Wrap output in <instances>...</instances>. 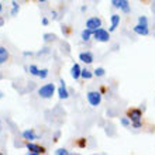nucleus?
<instances>
[{"label":"nucleus","instance_id":"f257e3e1","mask_svg":"<svg viewBox=\"0 0 155 155\" xmlns=\"http://www.w3.org/2000/svg\"><path fill=\"white\" fill-rule=\"evenodd\" d=\"M55 90H57V87L54 83H45L38 89V96L41 99H51L55 93Z\"/></svg>","mask_w":155,"mask_h":155},{"label":"nucleus","instance_id":"f03ea898","mask_svg":"<svg viewBox=\"0 0 155 155\" xmlns=\"http://www.w3.org/2000/svg\"><path fill=\"white\" fill-rule=\"evenodd\" d=\"M86 99H87V102H89V104L92 107H97L102 103V92H99V90H90L86 94Z\"/></svg>","mask_w":155,"mask_h":155},{"label":"nucleus","instance_id":"7ed1b4c3","mask_svg":"<svg viewBox=\"0 0 155 155\" xmlns=\"http://www.w3.org/2000/svg\"><path fill=\"white\" fill-rule=\"evenodd\" d=\"M93 38L97 41V42H109V40H110V31L99 27L97 30L93 31Z\"/></svg>","mask_w":155,"mask_h":155},{"label":"nucleus","instance_id":"20e7f679","mask_svg":"<svg viewBox=\"0 0 155 155\" xmlns=\"http://www.w3.org/2000/svg\"><path fill=\"white\" fill-rule=\"evenodd\" d=\"M25 147L28 150V155H40V154H44L45 152V148L35 144L34 141H28V143L25 144Z\"/></svg>","mask_w":155,"mask_h":155},{"label":"nucleus","instance_id":"39448f33","mask_svg":"<svg viewBox=\"0 0 155 155\" xmlns=\"http://www.w3.org/2000/svg\"><path fill=\"white\" fill-rule=\"evenodd\" d=\"M99 27H102V20H100L99 17H90V18H87V21H86V28L94 31V30H97Z\"/></svg>","mask_w":155,"mask_h":155},{"label":"nucleus","instance_id":"423d86ee","mask_svg":"<svg viewBox=\"0 0 155 155\" xmlns=\"http://www.w3.org/2000/svg\"><path fill=\"white\" fill-rule=\"evenodd\" d=\"M127 117L131 120V123L138 121V120L143 118V111L140 110V109H128L127 110Z\"/></svg>","mask_w":155,"mask_h":155},{"label":"nucleus","instance_id":"0eeeda50","mask_svg":"<svg viewBox=\"0 0 155 155\" xmlns=\"http://www.w3.org/2000/svg\"><path fill=\"white\" fill-rule=\"evenodd\" d=\"M59 83H61V85H59V87L57 89L58 97L61 99V100H65V99L69 97V92H68V89H66V85H65V81H64V79H61Z\"/></svg>","mask_w":155,"mask_h":155},{"label":"nucleus","instance_id":"6e6552de","mask_svg":"<svg viewBox=\"0 0 155 155\" xmlns=\"http://www.w3.org/2000/svg\"><path fill=\"white\" fill-rule=\"evenodd\" d=\"M79 59H81L83 64L86 65H89L93 62V54L90 52V51H85V52H81L79 54Z\"/></svg>","mask_w":155,"mask_h":155},{"label":"nucleus","instance_id":"1a4fd4ad","mask_svg":"<svg viewBox=\"0 0 155 155\" xmlns=\"http://www.w3.org/2000/svg\"><path fill=\"white\" fill-rule=\"evenodd\" d=\"M23 138L27 140V141H34V140H38L40 135L35 134V131L33 128H28V130H24L23 131Z\"/></svg>","mask_w":155,"mask_h":155},{"label":"nucleus","instance_id":"9d476101","mask_svg":"<svg viewBox=\"0 0 155 155\" xmlns=\"http://www.w3.org/2000/svg\"><path fill=\"white\" fill-rule=\"evenodd\" d=\"M133 31L138 35H148L150 34V28L148 25H143V24H137L135 27H133Z\"/></svg>","mask_w":155,"mask_h":155},{"label":"nucleus","instance_id":"9b49d317","mask_svg":"<svg viewBox=\"0 0 155 155\" xmlns=\"http://www.w3.org/2000/svg\"><path fill=\"white\" fill-rule=\"evenodd\" d=\"M81 74H82V68L79 64H74L72 68H71V76L74 78L75 81H78L81 78Z\"/></svg>","mask_w":155,"mask_h":155},{"label":"nucleus","instance_id":"f8f14e48","mask_svg":"<svg viewBox=\"0 0 155 155\" xmlns=\"http://www.w3.org/2000/svg\"><path fill=\"white\" fill-rule=\"evenodd\" d=\"M110 28H109V31L110 33H113V31H116V28L118 27V24H120V14H113V16L110 17Z\"/></svg>","mask_w":155,"mask_h":155},{"label":"nucleus","instance_id":"ddd939ff","mask_svg":"<svg viewBox=\"0 0 155 155\" xmlns=\"http://www.w3.org/2000/svg\"><path fill=\"white\" fill-rule=\"evenodd\" d=\"M120 10H121L124 14H128V13L131 12V7H130L128 0H120Z\"/></svg>","mask_w":155,"mask_h":155},{"label":"nucleus","instance_id":"4468645a","mask_svg":"<svg viewBox=\"0 0 155 155\" xmlns=\"http://www.w3.org/2000/svg\"><path fill=\"white\" fill-rule=\"evenodd\" d=\"M92 37H93V31H92V30H89V28H85V30H83V31L81 33L82 41H89Z\"/></svg>","mask_w":155,"mask_h":155},{"label":"nucleus","instance_id":"2eb2a0df","mask_svg":"<svg viewBox=\"0 0 155 155\" xmlns=\"http://www.w3.org/2000/svg\"><path fill=\"white\" fill-rule=\"evenodd\" d=\"M18 12H20V4L17 3L16 0H13V2H12V12H10V14L14 17V16H17V14H18Z\"/></svg>","mask_w":155,"mask_h":155},{"label":"nucleus","instance_id":"dca6fc26","mask_svg":"<svg viewBox=\"0 0 155 155\" xmlns=\"http://www.w3.org/2000/svg\"><path fill=\"white\" fill-rule=\"evenodd\" d=\"M94 75H93V72L92 71H89V69H82V74H81V78H83V79H92Z\"/></svg>","mask_w":155,"mask_h":155},{"label":"nucleus","instance_id":"f3484780","mask_svg":"<svg viewBox=\"0 0 155 155\" xmlns=\"http://www.w3.org/2000/svg\"><path fill=\"white\" fill-rule=\"evenodd\" d=\"M28 72H30V75H33V76H38V75H40V68H38L37 65H30Z\"/></svg>","mask_w":155,"mask_h":155},{"label":"nucleus","instance_id":"a211bd4d","mask_svg":"<svg viewBox=\"0 0 155 155\" xmlns=\"http://www.w3.org/2000/svg\"><path fill=\"white\" fill-rule=\"evenodd\" d=\"M93 75L96 78H103L106 75V71H104V68H96V69L93 71Z\"/></svg>","mask_w":155,"mask_h":155},{"label":"nucleus","instance_id":"6ab92c4d","mask_svg":"<svg viewBox=\"0 0 155 155\" xmlns=\"http://www.w3.org/2000/svg\"><path fill=\"white\" fill-rule=\"evenodd\" d=\"M55 34H51V33H47V34H44V41L45 42H51V41H54L55 40Z\"/></svg>","mask_w":155,"mask_h":155},{"label":"nucleus","instance_id":"aec40b11","mask_svg":"<svg viewBox=\"0 0 155 155\" xmlns=\"http://www.w3.org/2000/svg\"><path fill=\"white\" fill-rule=\"evenodd\" d=\"M48 75H49L48 69H40V75H38V78H40V79H45V78H48Z\"/></svg>","mask_w":155,"mask_h":155},{"label":"nucleus","instance_id":"412c9836","mask_svg":"<svg viewBox=\"0 0 155 155\" xmlns=\"http://www.w3.org/2000/svg\"><path fill=\"white\" fill-rule=\"evenodd\" d=\"M138 24L148 25V18H147L145 16H140V17H138Z\"/></svg>","mask_w":155,"mask_h":155},{"label":"nucleus","instance_id":"4be33fe9","mask_svg":"<svg viewBox=\"0 0 155 155\" xmlns=\"http://www.w3.org/2000/svg\"><path fill=\"white\" fill-rule=\"evenodd\" d=\"M55 154L57 155H69V151L65 150V148H58L57 151H55Z\"/></svg>","mask_w":155,"mask_h":155},{"label":"nucleus","instance_id":"5701e85b","mask_svg":"<svg viewBox=\"0 0 155 155\" xmlns=\"http://www.w3.org/2000/svg\"><path fill=\"white\" fill-rule=\"evenodd\" d=\"M120 123H121V124H123L124 127H128V126L131 124V120H130L128 117H123L121 120H120Z\"/></svg>","mask_w":155,"mask_h":155},{"label":"nucleus","instance_id":"b1692460","mask_svg":"<svg viewBox=\"0 0 155 155\" xmlns=\"http://www.w3.org/2000/svg\"><path fill=\"white\" fill-rule=\"evenodd\" d=\"M131 126H133V128H141V127H143V123H141V120H138V121H133Z\"/></svg>","mask_w":155,"mask_h":155},{"label":"nucleus","instance_id":"393cba45","mask_svg":"<svg viewBox=\"0 0 155 155\" xmlns=\"http://www.w3.org/2000/svg\"><path fill=\"white\" fill-rule=\"evenodd\" d=\"M78 147L85 148L86 147V140L85 138H81V140H79V141H78Z\"/></svg>","mask_w":155,"mask_h":155},{"label":"nucleus","instance_id":"a878e982","mask_svg":"<svg viewBox=\"0 0 155 155\" xmlns=\"http://www.w3.org/2000/svg\"><path fill=\"white\" fill-rule=\"evenodd\" d=\"M7 59H8V55H0V65H3Z\"/></svg>","mask_w":155,"mask_h":155},{"label":"nucleus","instance_id":"bb28decb","mask_svg":"<svg viewBox=\"0 0 155 155\" xmlns=\"http://www.w3.org/2000/svg\"><path fill=\"white\" fill-rule=\"evenodd\" d=\"M111 4L114 8H120V0H111Z\"/></svg>","mask_w":155,"mask_h":155},{"label":"nucleus","instance_id":"cd10ccee","mask_svg":"<svg viewBox=\"0 0 155 155\" xmlns=\"http://www.w3.org/2000/svg\"><path fill=\"white\" fill-rule=\"evenodd\" d=\"M41 23H42V25H45V27H47V25L49 24V20L47 18V17H42V18H41Z\"/></svg>","mask_w":155,"mask_h":155},{"label":"nucleus","instance_id":"c85d7f7f","mask_svg":"<svg viewBox=\"0 0 155 155\" xmlns=\"http://www.w3.org/2000/svg\"><path fill=\"white\" fill-rule=\"evenodd\" d=\"M0 55H8V51L4 47H0Z\"/></svg>","mask_w":155,"mask_h":155},{"label":"nucleus","instance_id":"c756f323","mask_svg":"<svg viewBox=\"0 0 155 155\" xmlns=\"http://www.w3.org/2000/svg\"><path fill=\"white\" fill-rule=\"evenodd\" d=\"M51 16H52V18L55 20V18H58V13L55 12V10H52V12H51Z\"/></svg>","mask_w":155,"mask_h":155},{"label":"nucleus","instance_id":"7c9ffc66","mask_svg":"<svg viewBox=\"0 0 155 155\" xmlns=\"http://www.w3.org/2000/svg\"><path fill=\"white\" fill-rule=\"evenodd\" d=\"M48 52H49V48H44V51H40L38 54L41 55V54H48Z\"/></svg>","mask_w":155,"mask_h":155},{"label":"nucleus","instance_id":"2f4dec72","mask_svg":"<svg viewBox=\"0 0 155 155\" xmlns=\"http://www.w3.org/2000/svg\"><path fill=\"white\" fill-rule=\"evenodd\" d=\"M24 57H28V55H33V52H31V51H24Z\"/></svg>","mask_w":155,"mask_h":155},{"label":"nucleus","instance_id":"473e14b6","mask_svg":"<svg viewBox=\"0 0 155 155\" xmlns=\"http://www.w3.org/2000/svg\"><path fill=\"white\" fill-rule=\"evenodd\" d=\"M59 135H61V133L57 131V133H55V140H54V141H58V137H59Z\"/></svg>","mask_w":155,"mask_h":155},{"label":"nucleus","instance_id":"72a5a7b5","mask_svg":"<svg viewBox=\"0 0 155 155\" xmlns=\"http://www.w3.org/2000/svg\"><path fill=\"white\" fill-rule=\"evenodd\" d=\"M3 24H4V20L0 17V27H3Z\"/></svg>","mask_w":155,"mask_h":155},{"label":"nucleus","instance_id":"f704fd0d","mask_svg":"<svg viewBox=\"0 0 155 155\" xmlns=\"http://www.w3.org/2000/svg\"><path fill=\"white\" fill-rule=\"evenodd\" d=\"M81 10H82V12H86V10H87V7H86V6H82Z\"/></svg>","mask_w":155,"mask_h":155},{"label":"nucleus","instance_id":"c9c22d12","mask_svg":"<svg viewBox=\"0 0 155 155\" xmlns=\"http://www.w3.org/2000/svg\"><path fill=\"white\" fill-rule=\"evenodd\" d=\"M0 99H3V92L0 90Z\"/></svg>","mask_w":155,"mask_h":155},{"label":"nucleus","instance_id":"e433bc0d","mask_svg":"<svg viewBox=\"0 0 155 155\" xmlns=\"http://www.w3.org/2000/svg\"><path fill=\"white\" fill-rule=\"evenodd\" d=\"M2 10H3V4L0 3V13H2Z\"/></svg>","mask_w":155,"mask_h":155},{"label":"nucleus","instance_id":"4c0bfd02","mask_svg":"<svg viewBox=\"0 0 155 155\" xmlns=\"http://www.w3.org/2000/svg\"><path fill=\"white\" fill-rule=\"evenodd\" d=\"M37 2H40V3H45L47 0H37Z\"/></svg>","mask_w":155,"mask_h":155},{"label":"nucleus","instance_id":"58836bf2","mask_svg":"<svg viewBox=\"0 0 155 155\" xmlns=\"http://www.w3.org/2000/svg\"><path fill=\"white\" fill-rule=\"evenodd\" d=\"M0 155H2V152H0Z\"/></svg>","mask_w":155,"mask_h":155},{"label":"nucleus","instance_id":"ea45409f","mask_svg":"<svg viewBox=\"0 0 155 155\" xmlns=\"http://www.w3.org/2000/svg\"><path fill=\"white\" fill-rule=\"evenodd\" d=\"M154 37H155V34H154Z\"/></svg>","mask_w":155,"mask_h":155},{"label":"nucleus","instance_id":"a19ab883","mask_svg":"<svg viewBox=\"0 0 155 155\" xmlns=\"http://www.w3.org/2000/svg\"><path fill=\"white\" fill-rule=\"evenodd\" d=\"M0 123H2V121H0Z\"/></svg>","mask_w":155,"mask_h":155}]
</instances>
